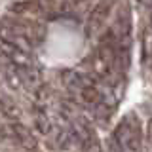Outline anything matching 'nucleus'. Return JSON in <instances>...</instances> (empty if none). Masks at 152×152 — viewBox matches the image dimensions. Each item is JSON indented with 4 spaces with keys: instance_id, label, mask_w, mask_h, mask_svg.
I'll return each mask as SVG.
<instances>
[{
    "instance_id": "f257e3e1",
    "label": "nucleus",
    "mask_w": 152,
    "mask_h": 152,
    "mask_svg": "<svg viewBox=\"0 0 152 152\" xmlns=\"http://www.w3.org/2000/svg\"><path fill=\"white\" fill-rule=\"evenodd\" d=\"M114 141H116L124 150L139 152V146H141V127H139V122H137V118L133 116V114H127V116L116 126Z\"/></svg>"
},
{
    "instance_id": "6e6552de",
    "label": "nucleus",
    "mask_w": 152,
    "mask_h": 152,
    "mask_svg": "<svg viewBox=\"0 0 152 152\" xmlns=\"http://www.w3.org/2000/svg\"><path fill=\"white\" fill-rule=\"evenodd\" d=\"M2 114L12 122H19L21 120V108L17 107L12 99H8L6 95L2 97Z\"/></svg>"
},
{
    "instance_id": "39448f33",
    "label": "nucleus",
    "mask_w": 152,
    "mask_h": 152,
    "mask_svg": "<svg viewBox=\"0 0 152 152\" xmlns=\"http://www.w3.org/2000/svg\"><path fill=\"white\" fill-rule=\"evenodd\" d=\"M4 82H6L8 88L13 89V91H19V89L25 86V80H23V74L19 72V69L6 59H4Z\"/></svg>"
},
{
    "instance_id": "20e7f679",
    "label": "nucleus",
    "mask_w": 152,
    "mask_h": 152,
    "mask_svg": "<svg viewBox=\"0 0 152 152\" xmlns=\"http://www.w3.org/2000/svg\"><path fill=\"white\" fill-rule=\"evenodd\" d=\"M12 137L25 150H36V146H38V141L32 135V131L21 122H12Z\"/></svg>"
},
{
    "instance_id": "423d86ee",
    "label": "nucleus",
    "mask_w": 152,
    "mask_h": 152,
    "mask_svg": "<svg viewBox=\"0 0 152 152\" xmlns=\"http://www.w3.org/2000/svg\"><path fill=\"white\" fill-rule=\"evenodd\" d=\"M34 126L42 135H50L53 131V122L48 116V112L44 110V107H36L34 108Z\"/></svg>"
},
{
    "instance_id": "7ed1b4c3",
    "label": "nucleus",
    "mask_w": 152,
    "mask_h": 152,
    "mask_svg": "<svg viewBox=\"0 0 152 152\" xmlns=\"http://www.w3.org/2000/svg\"><path fill=\"white\" fill-rule=\"evenodd\" d=\"M110 8H112V4L108 2V0H103V2H99L97 6L89 12L88 21H86V34L93 36L101 31L104 21H107V17H108V13H110Z\"/></svg>"
},
{
    "instance_id": "1a4fd4ad",
    "label": "nucleus",
    "mask_w": 152,
    "mask_h": 152,
    "mask_svg": "<svg viewBox=\"0 0 152 152\" xmlns=\"http://www.w3.org/2000/svg\"><path fill=\"white\" fill-rule=\"evenodd\" d=\"M146 135H148V141L152 142V120L148 122V126H146Z\"/></svg>"
},
{
    "instance_id": "f03ea898",
    "label": "nucleus",
    "mask_w": 152,
    "mask_h": 152,
    "mask_svg": "<svg viewBox=\"0 0 152 152\" xmlns=\"http://www.w3.org/2000/svg\"><path fill=\"white\" fill-rule=\"evenodd\" d=\"M2 55L4 59L10 61L12 65H15L19 69V72H27V70L34 69V61H32L31 50L15 44V42L8 40V38H2Z\"/></svg>"
},
{
    "instance_id": "9b49d317",
    "label": "nucleus",
    "mask_w": 152,
    "mask_h": 152,
    "mask_svg": "<svg viewBox=\"0 0 152 152\" xmlns=\"http://www.w3.org/2000/svg\"><path fill=\"white\" fill-rule=\"evenodd\" d=\"M139 152H141V150H139Z\"/></svg>"
},
{
    "instance_id": "9d476101",
    "label": "nucleus",
    "mask_w": 152,
    "mask_h": 152,
    "mask_svg": "<svg viewBox=\"0 0 152 152\" xmlns=\"http://www.w3.org/2000/svg\"><path fill=\"white\" fill-rule=\"evenodd\" d=\"M74 2H82V0H74Z\"/></svg>"
},
{
    "instance_id": "0eeeda50",
    "label": "nucleus",
    "mask_w": 152,
    "mask_h": 152,
    "mask_svg": "<svg viewBox=\"0 0 152 152\" xmlns=\"http://www.w3.org/2000/svg\"><path fill=\"white\" fill-rule=\"evenodd\" d=\"M10 10H12V13L21 17H36L42 13V8L38 2H15Z\"/></svg>"
}]
</instances>
